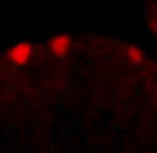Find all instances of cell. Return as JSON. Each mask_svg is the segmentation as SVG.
<instances>
[{
    "instance_id": "obj_1",
    "label": "cell",
    "mask_w": 157,
    "mask_h": 153,
    "mask_svg": "<svg viewBox=\"0 0 157 153\" xmlns=\"http://www.w3.org/2000/svg\"><path fill=\"white\" fill-rule=\"evenodd\" d=\"M69 46H71V39L66 35L57 36L51 41V50L54 52V55H57V57H63L68 52Z\"/></svg>"
},
{
    "instance_id": "obj_2",
    "label": "cell",
    "mask_w": 157,
    "mask_h": 153,
    "mask_svg": "<svg viewBox=\"0 0 157 153\" xmlns=\"http://www.w3.org/2000/svg\"><path fill=\"white\" fill-rule=\"evenodd\" d=\"M127 57L132 63H142L145 59V54L138 46L131 44L127 50Z\"/></svg>"
}]
</instances>
